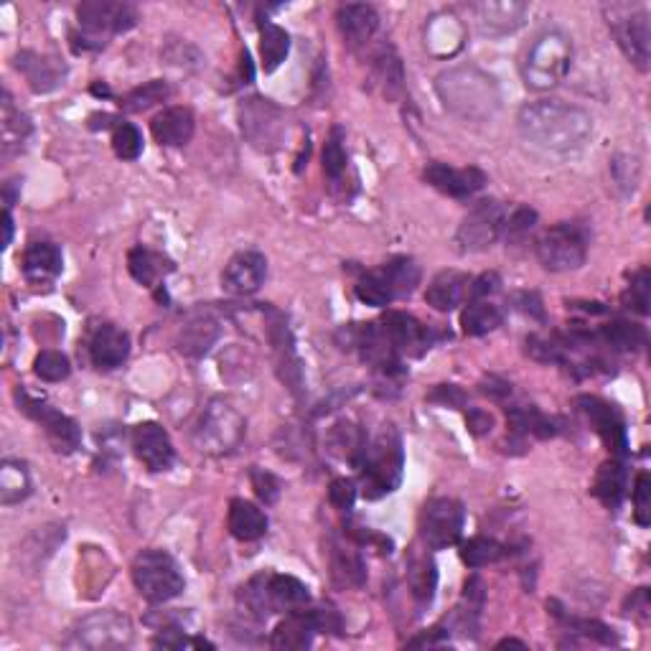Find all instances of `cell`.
I'll list each match as a JSON object with an SVG mask.
<instances>
[{
    "label": "cell",
    "mask_w": 651,
    "mask_h": 651,
    "mask_svg": "<svg viewBox=\"0 0 651 651\" xmlns=\"http://www.w3.org/2000/svg\"><path fill=\"white\" fill-rule=\"evenodd\" d=\"M517 128L527 143L550 153L580 151L593 135V117L560 100L529 102L519 110Z\"/></svg>",
    "instance_id": "obj_1"
},
{
    "label": "cell",
    "mask_w": 651,
    "mask_h": 651,
    "mask_svg": "<svg viewBox=\"0 0 651 651\" xmlns=\"http://www.w3.org/2000/svg\"><path fill=\"white\" fill-rule=\"evenodd\" d=\"M438 95L453 115L463 120H489L499 110V87L479 67H456L438 77Z\"/></svg>",
    "instance_id": "obj_2"
},
{
    "label": "cell",
    "mask_w": 651,
    "mask_h": 651,
    "mask_svg": "<svg viewBox=\"0 0 651 651\" xmlns=\"http://www.w3.org/2000/svg\"><path fill=\"white\" fill-rule=\"evenodd\" d=\"M402 466H405V453H402L400 433L392 425H384L374 438H367L357 461L362 494L367 499H382L392 494L402 481Z\"/></svg>",
    "instance_id": "obj_3"
},
{
    "label": "cell",
    "mask_w": 651,
    "mask_h": 651,
    "mask_svg": "<svg viewBox=\"0 0 651 651\" xmlns=\"http://www.w3.org/2000/svg\"><path fill=\"white\" fill-rule=\"evenodd\" d=\"M573 64V41L560 28H547L529 44L522 59V79L527 90L547 92L568 77Z\"/></svg>",
    "instance_id": "obj_4"
},
{
    "label": "cell",
    "mask_w": 651,
    "mask_h": 651,
    "mask_svg": "<svg viewBox=\"0 0 651 651\" xmlns=\"http://www.w3.org/2000/svg\"><path fill=\"white\" fill-rule=\"evenodd\" d=\"M311 601L308 585L293 575H255L247 585H242L240 603L247 613L257 618H268L273 613L303 611Z\"/></svg>",
    "instance_id": "obj_5"
},
{
    "label": "cell",
    "mask_w": 651,
    "mask_h": 651,
    "mask_svg": "<svg viewBox=\"0 0 651 651\" xmlns=\"http://www.w3.org/2000/svg\"><path fill=\"white\" fill-rule=\"evenodd\" d=\"M247 425L240 410L227 400H212L204 407L194 443L206 456H229L245 440Z\"/></svg>",
    "instance_id": "obj_6"
},
{
    "label": "cell",
    "mask_w": 651,
    "mask_h": 651,
    "mask_svg": "<svg viewBox=\"0 0 651 651\" xmlns=\"http://www.w3.org/2000/svg\"><path fill=\"white\" fill-rule=\"evenodd\" d=\"M133 583L151 603H166L184 593V575L168 552L143 550L133 562Z\"/></svg>",
    "instance_id": "obj_7"
},
{
    "label": "cell",
    "mask_w": 651,
    "mask_h": 651,
    "mask_svg": "<svg viewBox=\"0 0 651 651\" xmlns=\"http://www.w3.org/2000/svg\"><path fill=\"white\" fill-rule=\"evenodd\" d=\"M537 257L542 268L550 273H570L583 268L588 257V234L580 224H557L537 240Z\"/></svg>",
    "instance_id": "obj_8"
},
{
    "label": "cell",
    "mask_w": 651,
    "mask_h": 651,
    "mask_svg": "<svg viewBox=\"0 0 651 651\" xmlns=\"http://www.w3.org/2000/svg\"><path fill=\"white\" fill-rule=\"evenodd\" d=\"M608 26H611L613 36H616L618 46L626 54L631 64L641 72L649 69L651 62V28H649V13L646 8L636 6H611L608 8Z\"/></svg>",
    "instance_id": "obj_9"
},
{
    "label": "cell",
    "mask_w": 651,
    "mask_h": 651,
    "mask_svg": "<svg viewBox=\"0 0 651 651\" xmlns=\"http://www.w3.org/2000/svg\"><path fill=\"white\" fill-rule=\"evenodd\" d=\"M507 206L496 199H484L473 206L471 212L463 217L461 227L456 232V245L461 252H484L496 245L504 224H507Z\"/></svg>",
    "instance_id": "obj_10"
},
{
    "label": "cell",
    "mask_w": 651,
    "mask_h": 651,
    "mask_svg": "<svg viewBox=\"0 0 651 651\" xmlns=\"http://www.w3.org/2000/svg\"><path fill=\"white\" fill-rule=\"evenodd\" d=\"M133 644V626L117 611H97L84 616L72 631L69 646L77 649H125Z\"/></svg>",
    "instance_id": "obj_11"
},
{
    "label": "cell",
    "mask_w": 651,
    "mask_h": 651,
    "mask_svg": "<svg viewBox=\"0 0 651 651\" xmlns=\"http://www.w3.org/2000/svg\"><path fill=\"white\" fill-rule=\"evenodd\" d=\"M79 26L84 31V41L92 46H102V39L115 34H125L138 23V11L128 3H110V0H92L77 8Z\"/></svg>",
    "instance_id": "obj_12"
},
{
    "label": "cell",
    "mask_w": 651,
    "mask_h": 651,
    "mask_svg": "<svg viewBox=\"0 0 651 651\" xmlns=\"http://www.w3.org/2000/svg\"><path fill=\"white\" fill-rule=\"evenodd\" d=\"M466 512L456 499H433L420 514V540L425 550H446L461 540Z\"/></svg>",
    "instance_id": "obj_13"
},
{
    "label": "cell",
    "mask_w": 651,
    "mask_h": 651,
    "mask_svg": "<svg viewBox=\"0 0 651 651\" xmlns=\"http://www.w3.org/2000/svg\"><path fill=\"white\" fill-rule=\"evenodd\" d=\"M242 135L260 151H275L285 133L283 112L265 97H250L240 107Z\"/></svg>",
    "instance_id": "obj_14"
},
{
    "label": "cell",
    "mask_w": 651,
    "mask_h": 651,
    "mask_svg": "<svg viewBox=\"0 0 651 651\" xmlns=\"http://www.w3.org/2000/svg\"><path fill=\"white\" fill-rule=\"evenodd\" d=\"M18 405H21V410L26 412L28 418H34L36 423L44 428L46 438H49V443L54 446V451L59 453L77 451L79 443H82V430H79V425L74 423L72 418H67L64 412L54 410L49 402H41L36 400V397H28V395H18Z\"/></svg>",
    "instance_id": "obj_15"
},
{
    "label": "cell",
    "mask_w": 651,
    "mask_h": 651,
    "mask_svg": "<svg viewBox=\"0 0 651 651\" xmlns=\"http://www.w3.org/2000/svg\"><path fill=\"white\" fill-rule=\"evenodd\" d=\"M578 410L583 412L590 428L601 435V440L608 446V451L613 453V458L621 461L629 453V438H626V423L621 418V412L613 405H608L606 400H601V397L590 395L578 397Z\"/></svg>",
    "instance_id": "obj_16"
},
{
    "label": "cell",
    "mask_w": 651,
    "mask_h": 651,
    "mask_svg": "<svg viewBox=\"0 0 651 651\" xmlns=\"http://www.w3.org/2000/svg\"><path fill=\"white\" fill-rule=\"evenodd\" d=\"M384 339L390 341L397 357H423L433 344V336L425 323L402 311H390L379 321Z\"/></svg>",
    "instance_id": "obj_17"
},
{
    "label": "cell",
    "mask_w": 651,
    "mask_h": 651,
    "mask_svg": "<svg viewBox=\"0 0 651 651\" xmlns=\"http://www.w3.org/2000/svg\"><path fill=\"white\" fill-rule=\"evenodd\" d=\"M471 16L481 36L499 39L514 34L522 26L527 18V6L517 0H484V3H473Z\"/></svg>",
    "instance_id": "obj_18"
},
{
    "label": "cell",
    "mask_w": 651,
    "mask_h": 651,
    "mask_svg": "<svg viewBox=\"0 0 651 651\" xmlns=\"http://www.w3.org/2000/svg\"><path fill=\"white\" fill-rule=\"evenodd\" d=\"M268 280V257L262 252H237L222 273V288L232 295H252Z\"/></svg>",
    "instance_id": "obj_19"
},
{
    "label": "cell",
    "mask_w": 651,
    "mask_h": 651,
    "mask_svg": "<svg viewBox=\"0 0 651 651\" xmlns=\"http://www.w3.org/2000/svg\"><path fill=\"white\" fill-rule=\"evenodd\" d=\"M425 181H428L435 191H440V194L453 196V199H468V196L484 189L489 179H486V173L476 166L453 168L446 166V163L435 161L425 168Z\"/></svg>",
    "instance_id": "obj_20"
},
{
    "label": "cell",
    "mask_w": 651,
    "mask_h": 651,
    "mask_svg": "<svg viewBox=\"0 0 651 651\" xmlns=\"http://www.w3.org/2000/svg\"><path fill=\"white\" fill-rule=\"evenodd\" d=\"M133 451L148 471H168L176 461V451L166 430L158 423H140L133 430Z\"/></svg>",
    "instance_id": "obj_21"
},
{
    "label": "cell",
    "mask_w": 651,
    "mask_h": 651,
    "mask_svg": "<svg viewBox=\"0 0 651 651\" xmlns=\"http://www.w3.org/2000/svg\"><path fill=\"white\" fill-rule=\"evenodd\" d=\"M466 44V23L453 11H440L425 23V49L435 59H451Z\"/></svg>",
    "instance_id": "obj_22"
},
{
    "label": "cell",
    "mask_w": 651,
    "mask_h": 651,
    "mask_svg": "<svg viewBox=\"0 0 651 651\" xmlns=\"http://www.w3.org/2000/svg\"><path fill=\"white\" fill-rule=\"evenodd\" d=\"M130 354V336L123 329H117L112 323H102L100 329L92 334L90 341V359L100 369H115L128 359Z\"/></svg>",
    "instance_id": "obj_23"
},
{
    "label": "cell",
    "mask_w": 651,
    "mask_h": 651,
    "mask_svg": "<svg viewBox=\"0 0 651 651\" xmlns=\"http://www.w3.org/2000/svg\"><path fill=\"white\" fill-rule=\"evenodd\" d=\"M194 112L189 107H168L151 120V133L166 148H181L194 138Z\"/></svg>",
    "instance_id": "obj_24"
},
{
    "label": "cell",
    "mask_w": 651,
    "mask_h": 651,
    "mask_svg": "<svg viewBox=\"0 0 651 651\" xmlns=\"http://www.w3.org/2000/svg\"><path fill=\"white\" fill-rule=\"evenodd\" d=\"M468 290H471V278L466 273L443 270V273H438L430 280L428 290H425V303L433 306L435 311L448 313L466 301Z\"/></svg>",
    "instance_id": "obj_25"
},
{
    "label": "cell",
    "mask_w": 651,
    "mask_h": 651,
    "mask_svg": "<svg viewBox=\"0 0 651 651\" xmlns=\"http://www.w3.org/2000/svg\"><path fill=\"white\" fill-rule=\"evenodd\" d=\"M336 23H339V31L346 39V44L364 46L377 34L379 16L367 3H346L336 13Z\"/></svg>",
    "instance_id": "obj_26"
},
{
    "label": "cell",
    "mask_w": 651,
    "mask_h": 651,
    "mask_svg": "<svg viewBox=\"0 0 651 651\" xmlns=\"http://www.w3.org/2000/svg\"><path fill=\"white\" fill-rule=\"evenodd\" d=\"M316 621H313L311 611H293L285 621L275 626L273 636H270V646L278 651H301L313 644L316 636Z\"/></svg>",
    "instance_id": "obj_27"
},
{
    "label": "cell",
    "mask_w": 651,
    "mask_h": 651,
    "mask_svg": "<svg viewBox=\"0 0 651 651\" xmlns=\"http://www.w3.org/2000/svg\"><path fill=\"white\" fill-rule=\"evenodd\" d=\"M18 72L28 79L34 92H51L56 90L64 79V67L51 56L34 54V51H21L16 56Z\"/></svg>",
    "instance_id": "obj_28"
},
{
    "label": "cell",
    "mask_w": 651,
    "mask_h": 651,
    "mask_svg": "<svg viewBox=\"0 0 651 651\" xmlns=\"http://www.w3.org/2000/svg\"><path fill=\"white\" fill-rule=\"evenodd\" d=\"M62 268V250L51 242H34V245H28L26 255H23V275L28 278V283H51L56 275L62 273Z\"/></svg>",
    "instance_id": "obj_29"
},
{
    "label": "cell",
    "mask_w": 651,
    "mask_h": 651,
    "mask_svg": "<svg viewBox=\"0 0 651 651\" xmlns=\"http://www.w3.org/2000/svg\"><path fill=\"white\" fill-rule=\"evenodd\" d=\"M229 532L240 542H255L268 532V517L257 504L245 499H234L229 504Z\"/></svg>",
    "instance_id": "obj_30"
},
{
    "label": "cell",
    "mask_w": 651,
    "mask_h": 651,
    "mask_svg": "<svg viewBox=\"0 0 651 651\" xmlns=\"http://www.w3.org/2000/svg\"><path fill=\"white\" fill-rule=\"evenodd\" d=\"M173 265L168 257H163L161 252H153L148 247H133L128 255V270L135 278V283L145 285V288H156L168 273H173Z\"/></svg>",
    "instance_id": "obj_31"
},
{
    "label": "cell",
    "mask_w": 651,
    "mask_h": 651,
    "mask_svg": "<svg viewBox=\"0 0 651 651\" xmlns=\"http://www.w3.org/2000/svg\"><path fill=\"white\" fill-rule=\"evenodd\" d=\"M331 575L344 588H359L367 580L364 560L354 547H346L341 542L331 545Z\"/></svg>",
    "instance_id": "obj_32"
},
{
    "label": "cell",
    "mask_w": 651,
    "mask_h": 651,
    "mask_svg": "<svg viewBox=\"0 0 651 651\" xmlns=\"http://www.w3.org/2000/svg\"><path fill=\"white\" fill-rule=\"evenodd\" d=\"M407 583H410L412 596L418 603H430L435 596V585H438V570L430 555L425 552H412L407 560Z\"/></svg>",
    "instance_id": "obj_33"
},
{
    "label": "cell",
    "mask_w": 651,
    "mask_h": 651,
    "mask_svg": "<svg viewBox=\"0 0 651 651\" xmlns=\"http://www.w3.org/2000/svg\"><path fill=\"white\" fill-rule=\"evenodd\" d=\"M626 481H629V476H626L624 463L618 461V458L611 463H603L596 476V484H593V494H596L608 509H618V504H621L626 496Z\"/></svg>",
    "instance_id": "obj_34"
},
{
    "label": "cell",
    "mask_w": 651,
    "mask_h": 651,
    "mask_svg": "<svg viewBox=\"0 0 651 651\" xmlns=\"http://www.w3.org/2000/svg\"><path fill=\"white\" fill-rule=\"evenodd\" d=\"M217 339H219L217 321H212V318L206 316L191 318L184 329H181L179 349L184 351L186 357H201V354H206L209 346H212Z\"/></svg>",
    "instance_id": "obj_35"
},
{
    "label": "cell",
    "mask_w": 651,
    "mask_h": 651,
    "mask_svg": "<svg viewBox=\"0 0 651 651\" xmlns=\"http://www.w3.org/2000/svg\"><path fill=\"white\" fill-rule=\"evenodd\" d=\"M364 443H367L364 430L357 428L354 423H349V420L336 423L329 433V451L334 453L336 458H341V461H349L351 466H357Z\"/></svg>",
    "instance_id": "obj_36"
},
{
    "label": "cell",
    "mask_w": 651,
    "mask_h": 651,
    "mask_svg": "<svg viewBox=\"0 0 651 651\" xmlns=\"http://www.w3.org/2000/svg\"><path fill=\"white\" fill-rule=\"evenodd\" d=\"M31 494V473L23 461H3L0 466V501L13 507Z\"/></svg>",
    "instance_id": "obj_37"
},
{
    "label": "cell",
    "mask_w": 651,
    "mask_h": 651,
    "mask_svg": "<svg viewBox=\"0 0 651 651\" xmlns=\"http://www.w3.org/2000/svg\"><path fill=\"white\" fill-rule=\"evenodd\" d=\"M290 51V36L285 28H280L278 23H260V56H262V69L265 72H275L280 64L285 62V56Z\"/></svg>",
    "instance_id": "obj_38"
},
{
    "label": "cell",
    "mask_w": 651,
    "mask_h": 651,
    "mask_svg": "<svg viewBox=\"0 0 651 651\" xmlns=\"http://www.w3.org/2000/svg\"><path fill=\"white\" fill-rule=\"evenodd\" d=\"M504 321V313L499 306L489 301H471L466 311L461 313V326L466 336H484L496 331Z\"/></svg>",
    "instance_id": "obj_39"
},
{
    "label": "cell",
    "mask_w": 651,
    "mask_h": 651,
    "mask_svg": "<svg viewBox=\"0 0 651 651\" xmlns=\"http://www.w3.org/2000/svg\"><path fill=\"white\" fill-rule=\"evenodd\" d=\"M382 273L395 298H407L420 285V265L412 257H392L382 265Z\"/></svg>",
    "instance_id": "obj_40"
},
{
    "label": "cell",
    "mask_w": 651,
    "mask_h": 651,
    "mask_svg": "<svg viewBox=\"0 0 651 651\" xmlns=\"http://www.w3.org/2000/svg\"><path fill=\"white\" fill-rule=\"evenodd\" d=\"M598 339L616 351H636L646 344V331L639 323L611 321L598 331Z\"/></svg>",
    "instance_id": "obj_41"
},
{
    "label": "cell",
    "mask_w": 651,
    "mask_h": 651,
    "mask_svg": "<svg viewBox=\"0 0 651 651\" xmlns=\"http://www.w3.org/2000/svg\"><path fill=\"white\" fill-rule=\"evenodd\" d=\"M509 425L517 435H537V438H552L557 433L555 420L545 418L537 407H514L509 410Z\"/></svg>",
    "instance_id": "obj_42"
},
{
    "label": "cell",
    "mask_w": 651,
    "mask_h": 651,
    "mask_svg": "<svg viewBox=\"0 0 651 651\" xmlns=\"http://www.w3.org/2000/svg\"><path fill=\"white\" fill-rule=\"evenodd\" d=\"M374 77H377L379 87L387 97H397L402 92V82H405V72H402L400 59L392 49H382L374 56Z\"/></svg>",
    "instance_id": "obj_43"
},
{
    "label": "cell",
    "mask_w": 651,
    "mask_h": 651,
    "mask_svg": "<svg viewBox=\"0 0 651 651\" xmlns=\"http://www.w3.org/2000/svg\"><path fill=\"white\" fill-rule=\"evenodd\" d=\"M357 298L374 308H384L395 301V293H392L390 283H387V278H384L382 268L369 270V273H364L362 278L357 280Z\"/></svg>",
    "instance_id": "obj_44"
},
{
    "label": "cell",
    "mask_w": 651,
    "mask_h": 651,
    "mask_svg": "<svg viewBox=\"0 0 651 651\" xmlns=\"http://www.w3.org/2000/svg\"><path fill=\"white\" fill-rule=\"evenodd\" d=\"M504 545L491 537H473V540L463 542L461 545V560L466 562L468 568H486V565H494L504 557Z\"/></svg>",
    "instance_id": "obj_45"
},
{
    "label": "cell",
    "mask_w": 651,
    "mask_h": 651,
    "mask_svg": "<svg viewBox=\"0 0 651 651\" xmlns=\"http://www.w3.org/2000/svg\"><path fill=\"white\" fill-rule=\"evenodd\" d=\"M547 608H552V616L560 618L562 624H568L570 631H575V634H583V636H588V639H593V641H601V644H618L616 634H613V631L608 629L606 624L596 621V618L565 616V613H562V608L557 606L555 601L547 603Z\"/></svg>",
    "instance_id": "obj_46"
},
{
    "label": "cell",
    "mask_w": 651,
    "mask_h": 651,
    "mask_svg": "<svg viewBox=\"0 0 651 651\" xmlns=\"http://www.w3.org/2000/svg\"><path fill=\"white\" fill-rule=\"evenodd\" d=\"M349 166V156L344 148V130L334 128L323 145V173L329 181H339Z\"/></svg>",
    "instance_id": "obj_47"
},
{
    "label": "cell",
    "mask_w": 651,
    "mask_h": 651,
    "mask_svg": "<svg viewBox=\"0 0 651 651\" xmlns=\"http://www.w3.org/2000/svg\"><path fill=\"white\" fill-rule=\"evenodd\" d=\"M168 95H171L168 84L161 82V79H153V82L143 84V87L133 90L130 95H125L120 105H123V110L128 112H143L148 110V107L158 105V102L168 100Z\"/></svg>",
    "instance_id": "obj_48"
},
{
    "label": "cell",
    "mask_w": 651,
    "mask_h": 651,
    "mask_svg": "<svg viewBox=\"0 0 651 651\" xmlns=\"http://www.w3.org/2000/svg\"><path fill=\"white\" fill-rule=\"evenodd\" d=\"M112 151L123 161H135L143 153V135L135 125L117 123L112 130Z\"/></svg>",
    "instance_id": "obj_49"
},
{
    "label": "cell",
    "mask_w": 651,
    "mask_h": 651,
    "mask_svg": "<svg viewBox=\"0 0 651 651\" xmlns=\"http://www.w3.org/2000/svg\"><path fill=\"white\" fill-rule=\"evenodd\" d=\"M36 377L44 379V382H62V379L69 377L72 372V364L64 357L62 351H41L34 362Z\"/></svg>",
    "instance_id": "obj_50"
},
{
    "label": "cell",
    "mask_w": 651,
    "mask_h": 651,
    "mask_svg": "<svg viewBox=\"0 0 651 651\" xmlns=\"http://www.w3.org/2000/svg\"><path fill=\"white\" fill-rule=\"evenodd\" d=\"M649 301H651V275L649 270L641 268L639 273L631 278L629 290H626L624 295V303L629 308H634L636 313H641V316H646V313H649Z\"/></svg>",
    "instance_id": "obj_51"
},
{
    "label": "cell",
    "mask_w": 651,
    "mask_h": 651,
    "mask_svg": "<svg viewBox=\"0 0 651 651\" xmlns=\"http://www.w3.org/2000/svg\"><path fill=\"white\" fill-rule=\"evenodd\" d=\"M537 224V212L529 206H517L512 214H507V224H504V234L509 242H522L524 237L532 234Z\"/></svg>",
    "instance_id": "obj_52"
},
{
    "label": "cell",
    "mask_w": 651,
    "mask_h": 651,
    "mask_svg": "<svg viewBox=\"0 0 651 651\" xmlns=\"http://www.w3.org/2000/svg\"><path fill=\"white\" fill-rule=\"evenodd\" d=\"M527 354L542 364H562L565 362V349L557 341L545 339V336H529Z\"/></svg>",
    "instance_id": "obj_53"
},
{
    "label": "cell",
    "mask_w": 651,
    "mask_h": 651,
    "mask_svg": "<svg viewBox=\"0 0 651 651\" xmlns=\"http://www.w3.org/2000/svg\"><path fill=\"white\" fill-rule=\"evenodd\" d=\"M634 517H636V524L639 527H649L651 522V481H649V473L641 471L639 476H636V484H634Z\"/></svg>",
    "instance_id": "obj_54"
},
{
    "label": "cell",
    "mask_w": 651,
    "mask_h": 651,
    "mask_svg": "<svg viewBox=\"0 0 651 651\" xmlns=\"http://www.w3.org/2000/svg\"><path fill=\"white\" fill-rule=\"evenodd\" d=\"M153 646H158V649L161 646L163 649H189V646H194V649H214V644H209V641L189 639L181 629H161V634L153 639Z\"/></svg>",
    "instance_id": "obj_55"
},
{
    "label": "cell",
    "mask_w": 651,
    "mask_h": 651,
    "mask_svg": "<svg viewBox=\"0 0 651 651\" xmlns=\"http://www.w3.org/2000/svg\"><path fill=\"white\" fill-rule=\"evenodd\" d=\"M250 479H252V489H255V494L260 496L265 504H273V501H278L280 481L275 479L273 473L260 471V468H252Z\"/></svg>",
    "instance_id": "obj_56"
},
{
    "label": "cell",
    "mask_w": 651,
    "mask_h": 651,
    "mask_svg": "<svg viewBox=\"0 0 651 651\" xmlns=\"http://www.w3.org/2000/svg\"><path fill=\"white\" fill-rule=\"evenodd\" d=\"M329 501L336 509H341V512H349V509L354 507V501H357V486H354V481L349 479L334 481L329 489Z\"/></svg>",
    "instance_id": "obj_57"
},
{
    "label": "cell",
    "mask_w": 651,
    "mask_h": 651,
    "mask_svg": "<svg viewBox=\"0 0 651 651\" xmlns=\"http://www.w3.org/2000/svg\"><path fill=\"white\" fill-rule=\"evenodd\" d=\"M501 278L496 273H484L481 278L471 280V290H468V298L471 301H484L489 295H494L499 290Z\"/></svg>",
    "instance_id": "obj_58"
},
{
    "label": "cell",
    "mask_w": 651,
    "mask_h": 651,
    "mask_svg": "<svg viewBox=\"0 0 651 651\" xmlns=\"http://www.w3.org/2000/svg\"><path fill=\"white\" fill-rule=\"evenodd\" d=\"M430 402H440V405L448 407H463L466 405V395L458 390L456 384H438L433 392L428 395Z\"/></svg>",
    "instance_id": "obj_59"
},
{
    "label": "cell",
    "mask_w": 651,
    "mask_h": 651,
    "mask_svg": "<svg viewBox=\"0 0 651 651\" xmlns=\"http://www.w3.org/2000/svg\"><path fill=\"white\" fill-rule=\"evenodd\" d=\"M649 590L646 588H639L634 593V596L626 601V616H634V618H641V621H646L649 618Z\"/></svg>",
    "instance_id": "obj_60"
},
{
    "label": "cell",
    "mask_w": 651,
    "mask_h": 651,
    "mask_svg": "<svg viewBox=\"0 0 651 651\" xmlns=\"http://www.w3.org/2000/svg\"><path fill=\"white\" fill-rule=\"evenodd\" d=\"M468 428H471L473 435H484L494 428V418H491L489 412L484 410H468Z\"/></svg>",
    "instance_id": "obj_61"
},
{
    "label": "cell",
    "mask_w": 651,
    "mask_h": 651,
    "mask_svg": "<svg viewBox=\"0 0 651 651\" xmlns=\"http://www.w3.org/2000/svg\"><path fill=\"white\" fill-rule=\"evenodd\" d=\"M481 390L486 392V395H491L494 400H504V397L512 392V384L504 382V379H496V377H489L484 379V384H481Z\"/></svg>",
    "instance_id": "obj_62"
},
{
    "label": "cell",
    "mask_w": 651,
    "mask_h": 651,
    "mask_svg": "<svg viewBox=\"0 0 651 651\" xmlns=\"http://www.w3.org/2000/svg\"><path fill=\"white\" fill-rule=\"evenodd\" d=\"M3 227H6V237H3V247L11 245L13 240V217H11V209H6V214H3Z\"/></svg>",
    "instance_id": "obj_63"
},
{
    "label": "cell",
    "mask_w": 651,
    "mask_h": 651,
    "mask_svg": "<svg viewBox=\"0 0 651 651\" xmlns=\"http://www.w3.org/2000/svg\"><path fill=\"white\" fill-rule=\"evenodd\" d=\"M504 646H519V649H527V644L524 641H517V639H504L496 644V649H504Z\"/></svg>",
    "instance_id": "obj_64"
}]
</instances>
